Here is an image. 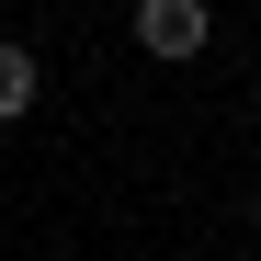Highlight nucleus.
<instances>
[{"label": "nucleus", "mask_w": 261, "mask_h": 261, "mask_svg": "<svg viewBox=\"0 0 261 261\" xmlns=\"http://www.w3.org/2000/svg\"><path fill=\"white\" fill-rule=\"evenodd\" d=\"M250 227H261V193H250Z\"/></svg>", "instance_id": "7ed1b4c3"}, {"label": "nucleus", "mask_w": 261, "mask_h": 261, "mask_svg": "<svg viewBox=\"0 0 261 261\" xmlns=\"http://www.w3.org/2000/svg\"><path fill=\"white\" fill-rule=\"evenodd\" d=\"M34 91H46L34 46H12V34H0V125H23V114H34Z\"/></svg>", "instance_id": "f03ea898"}, {"label": "nucleus", "mask_w": 261, "mask_h": 261, "mask_svg": "<svg viewBox=\"0 0 261 261\" xmlns=\"http://www.w3.org/2000/svg\"><path fill=\"white\" fill-rule=\"evenodd\" d=\"M204 34H216L204 0H137V46H148V57L182 68V57H204Z\"/></svg>", "instance_id": "f257e3e1"}]
</instances>
